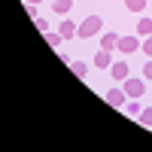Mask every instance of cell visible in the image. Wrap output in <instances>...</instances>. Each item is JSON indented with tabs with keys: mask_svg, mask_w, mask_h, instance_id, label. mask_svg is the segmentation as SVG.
Here are the masks:
<instances>
[{
	"mask_svg": "<svg viewBox=\"0 0 152 152\" xmlns=\"http://www.w3.org/2000/svg\"><path fill=\"white\" fill-rule=\"evenodd\" d=\"M61 40H64V37H61V34H52V31H46V43H52L55 49L61 46Z\"/></svg>",
	"mask_w": 152,
	"mask_h": 152,
	"instance_id": "obj_15",
	"label": "cell"
},
{
	"mask_svg": "<svg viewBox=\"0 0 152 152\" xmlns=\"http://www.w3.org/2000/svg\"><path fill=\"white\" fill-rule=\"evenodd\" d=\"M122 88H125V94H128V100L131 97H140L146 91V79H134V76H128V79L122 82Z\"/></svg>",
	"mask_w": 152,
	"mask_h": 152,
	"instance_id": "obj_2",
	"label": "cell"
},
{
	"mask_svg": "<svg viewBox=\"0 0 152 152\" xmlns=\"http://www.w3.org/2000/svg\"><path fill=\"white\" fill-rule=\"evenodd\" d=\"M137 34H140V37H149V34H152V18H140V21H137Z\"/></svg>",
	"mask_w": 152,
	"mask_h": 152,
	"instance_id": "obj_11",
	"label": "cell"
},
{
	"mask_svg": "<svg viewBox=\"0 0 152 152\" xmlns=\"http://www.w3.org/2000/svg\"><path fill=\"white\" fill-rule=\"evenodd\" d=\"M137 119H140V125H146V128H152V107H143V113H140Z\"/></svg>",
	"mask_w": 152,
	"mask_h": 152,
	"instance_id": "obj_13",
	"label": "cell"
},
{
	"mask_svg": "<svg viewBox=\"0 0 152 152\" xmlns=\"http://www.w3.org/2000/svg\"><path fill=\"white\" fill-rule=\"evenodd\" d=\"M70 67H73V73L79 76V79H85V76H88V67H85V61H70Z\"/></svg>",
	"mask_w": 152,
	"mask_h": 152,
	"instance_id": "obj_12",
	"label": "cell"
},
{
	"mask_svg": "<svg viewBox=\"0 0 152 152\" xmlns=\"http://www.w3.org/2000/svg\"><path fill=\"white\" fill-rule=\"evenodd\" d=\"M140 49H143V52H146V55L152 58V34H149V37H146V40H143V46H140Z\"/></svg>",
	"mask_w": 152,
	"mask_h": 152,
	"instance_id": "obj_16",
	"label": "cell"
},
{
	"mask_svg": "<svg viewBox=\"0 0 152 152\" xmlns=\"http://www.w3.org/2000/svg\"><path fill=\"white\" fill-rule=\"evenodd\" d=\"M143 79H152V58L146 61V67H143Z\"/></svg>",
	"mask_w": 152,
	"mask_h": 152,
	"instance_id": "obj_18",
	"label": "cell"
},
{
	"mask_svg": "<svg viewBox=\"0 0 152 152\" xmlns=\"http://www.w3.org/2000/svg\"><path fill=\"white\" fill-rule=\"evenodd\" d=\"M34 24H37V28H40V31H43V34H46V31H49V24H46V18H37V15H34Z\"/></svg>",
	"mask_w": 152,
	"mask_h": 152,
	"instance_id": "obj_17",
	"label": "cell"
},
{
	"mask_svg": "<svg viewBox=\"0 0 152 152\" xmlns=\"http://www.w3.org/2000/svg\"><path fill=\"white\" fill-rule=\"evenodd\" d=\"M110 73H113V79H116V82H125V79H128V64H125V61H113V67H110Z\"/></svg>",
	"mask_w": 152,
	"mask_h": 152,
	"instance_id": "obj_5",
	"label": "cell"
},
{
	"mask_svg": "<svg viewBox=\"0 0 152 152\" xmlns=\"http://www.w3.org/2000/svg\"><path fill=\"white\" fill-rule=\"evenodd\" d=\"M70 6H73V0H55V3H52V9L58 12V15H67Z\"/></svg>",
	"mask_w": 152,
	"mask_h": 152,
	"instance_id": "obj_10",
	"label": "cell"
},
{
	"mask_svg": "<svg viewBox=\"0 0 152 152\" xmlns=\"http://www.w3.org/2000/svg\"><path fill=\"white\" fill-rule=\"evenodd\" d=\"M94 67H107V70L113 67V55L107 52V49H100V52L94 55Z\"/></svg>",
	"mask_w": 152,
	"mask_h": 152,
	"instance_id": "obj_8",
	"label": "cell"
},
{
	"mask_svg": "<svg viewBox=\"0 0 152 152\" xmlns=\"http://www.w3.org/2000/svg\"><path fill=\"white\" fill-rule=\"evenodd\" d=\"M107 104L122 110L125 104H128V94H125V88H110V91H107Z\"/></svg>",
	"mask_w": 152,
	"mask_h": 152,
	"instance_id": "obj_3",
	"label": "cell"
},
{
	"mask_svg": "<svg viewBox=\"0 0 152 152\" xmlns=\"http://www.w3.org/2000/svg\"><path fill=\"white\" fill-rule=\"evenodd\" d=\"M116 46H119V34H116V31H107V34H100V49L113 52Z\"/></svg>",
	"mask_w": 152,
	"mask_h": 152,
	"instance_id": "obj_6",
	"label": "cell"
},
{
	"mask_svg": "<svg viewBox=\"0 0 152 152\" xmlns=\"http://www.w3.org/2000/svg\"><path fill=\"white\" fill-rule=\"evenodd\" d=\"M122 110L128 113V116H134V119H137V116H140V113H143V107H140V100H137V97H131V100H128V104H125Z\"/></svg>",
	"mask_w": 152,
	"mask_h": 152,
	"instance_id": "obj_9",
	"label": "cell"
},
{
	"mask_svg": "<svg viewBox=\"0 0 152 152\" xmlns=\"http://www.w3.org/2000/svg\"><path fill=\"white\" fill-rule=\"evenodd\" d=\"M24 3H28V6H37V3H43V0H24Z\"/></svg>",
	"mask_w": 152,
	"mask_h": 152,
	"instance_id": "obj_19",
	"label": "cell"
},
{
	"mask_svg": "<svg viewBox=\"0 0 152 152\" xmlns=\"http://www.w3.org/2000/svg\"><path fill=\"white\" fill-rule=\"evenodd\" d=\"M125 6H128L131 12H143L146 9V0H125Z\"/></svg>",
	"mask_w": 152,
	"mask_h": 152,
	"instance_id": "obj_14",
	"label": "cell"
},
{
	"mask_svg": "<svg viewBox=\"0 0 152 152\" xmlns=\"http://www.w3.org/2000/svg\"><path fill=\"white\" fill-rule=\"evenodd\" d=\"M58 34L64 37V40H73V37L79 34V28H76V24H73L70 18H61V28H58Z\"/></svg>",
	"mask_w": 152,
	"mask_h": 152,
	"instance_id": "obj_7",
	"label": "cell"
},
{
	"mask_svg": "<svg viewBox=\"0 0 152 152\" xmlns=\"http://www.w3.org/2000/svg\"><path fill=\"white\" fill-rule=\"evenodd\" d=\"M100 31H104V18L100 15H88V18H82V24H79V40H88V37H97Z\"/></svg>",
	"mask_w": 152,
	"mask_h": 152,
	"instance_id": "obj_1",
	"label": "cell"
},
{
	"mask_svg": "<svg viewBox=\"0 0 152 152\" xmlns=\"http://www.w3.org/2000/svg\"><path fill=\"white\" fill-rule=\"evenodd\" d=\"M119 52H125V55H131V52H137V49H140V40H137V37H119Z\"/></svg>",
	"mask_w": 152,
	"mask_h": 152,
	"instance_id": "obj_4",
	"label": "cell"
}]
</instances>
